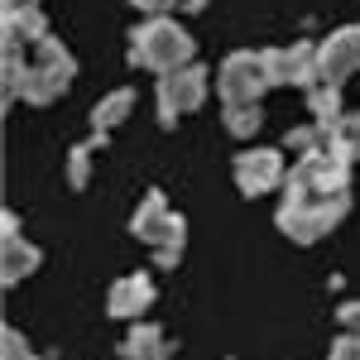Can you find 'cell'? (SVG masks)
<instances>
[{"label": "cell", "mask_w": 360, "mask_h": 360, "mask_svg": "<svg viewBox=\"0 0 360 360\" xmlns=\"http://www.w3.org/2000/svg\"><path fill=\"white\" fill-rule=\"evenodd\" d=\"M193 53H197V39L183 25H173L168 15H149L139 29H130V63L159 72V77L188 68Z\"/></svg>", "instance_id": "6da1fadb"}, {"label": "cell", "mask_w": 360, "mask_h": 360, "mask_svg": "<svg viewBox=\"0 0 360 360\" xmlns=\"http://www.w3.org/2000/svg\"><path fill=\"white\" fill-rule=\"evenodd\" d=\"M351 212V197H336V202H322V197H283L278 202V231L293 240V245H317L327 231L346 221Z\"/></svg>", "instance_id": "7a4b0ae2"}, {"label": "cell", "mask_w": 360, "mask_h": 360, "mask_svg": "<svg viewBox=\"0 0 360 360\" xmlns=\"http://www.w3.org/2000/svg\"><path fill=\"white\" fill-rule=\"evenodd\" d=\"M72 77H77V58L68 53L63 44H58L53 34L34 49V63H29V82H25V106H53L58 96L72 86Z\"/></svg>", "instance_id": "3957f363"}, {"label": "cell", "mask_w": 360, "mask_h": 360, "mask_svg": "<svg viewBox=\"0 0 360 360\" xmlns=\"http://www.w3.org/2000/svg\"><path fill=\"white\" fill-rule=\"evenodd\" d=\"M283 197H322V202L351 197V164L332 159L327 149L303 154L298 168H288V178H283Z\"/></svg>", "instance_id": "277c9868"}, {"label": "cell", "mask_w": 360, "mask_h": 360, "mask_svg": "<svg viewBox=\"0 0 360 360\" xmlns=\"http://www.w3.org/2000/svg\"><path fill=\"white\" fill-rule=\"evenodd\" d=\"M130 236L144 240V245H154V250H183L188 245V221L168 212L164 193H144V202L130 217Z\"/></svg>", "instance_id": "5b68a950"}, {"label": "cell", "mask_w": 360, "mask_h": 360, "mask_svg": "<svg viewBox=\"0 0 360 360\" xmlns=\"http://www.w3.org/2000/svg\"><path fill=\"white\" fill-rule=\"evenodd\" d=\"M207 68L202 63H188V68H178V72H164L159 77V120L173 125L178 115L197 111L202 101H207Z\"/></svg>", "instance_id": "8992f818"}, {"label": "cell", "mask_w": 360, "mask_h": 360, "mask_svg": "<svg viewBox=\"0 0 360 360\" xmlns=\"http://www.w3.org/2000/svg\"><path fill=\"white\" fill-rule=\"evenodd\" d=\"M217 86H221L226 106H250L269 91V72H264V58L259 53H231L217 72Z\"/></svg>", "instance_id": "52a82bcc"}, {"label": "cell", "mask_w": 360, "mask_h": 360, "mask_svg": "<svg viewBox=\"0 0 360 360\" xmlns=\"http://www.w3.org/2000/svg\"><path fill=\"white\" fill-rule=\"evenodd\" d=\"M264 72L269 86H317V44H288V49H264Z\"/></svg>", "instance_id": "ba28073f"}, {"label": "cell", "mask_w": 360, "mask_h": 360, "mask_svg": "<svg viewBox=\"0 0 360 360\" xmlns=\"http://www.w3.org/2000/svg\"><path fill=\"white\" fill-rule=\"evenodd\" d=\"M360 72V25H346L317 44V82L341 86Z\"/></svg>", "instance_id": "9c48e42d"}, {"label": "cell", "mask_w": 360, "mask_h": 360, "mask_svg": "<svg viewBox=\"0 0 360 360\" xmlns=\"http://www.w3.org/2000/svg\"><path fill=\"white\" fill-rule=\"evenodd\" d=\"M283 178H288L283 149H245V154H236V188H240V197L274 193V188H283Z\"/></svg>", "instance_id": "30bf717a"}, {"label": "cell", "mask_w": 360, "mask_h": 360, "mask_svg": "<svg viewBox=\"0 0 360 360\" xmlns=\"http://www.w3.org/2000/svg\"><path fill=\"white\" fill-rule=\"evenodd\" d=\"M149 307H154V278H149V274L115 278L111 293H106V312H111V317H120V322H139Z\"/></svg>", "instance_id": "8fae6325"}, {"label": "cell", "mask_w": 360, "mask_h": 360, "mask_svg": "<svg viewBox=\"0 0 360 360\" xmlns=\"http://www.w3.org/2000/svg\"><path fill=\"white\" fill-rule=\"evenodd\" d=\"M0 39H5V49H39L44 39H49V20H44V10L39 5H5V25H0Z\"/></svg>", "instance_id": "7c38bea8"}, {"label": "cell", "mask_w": 360, "mask_h": 360, "mask_svg": "<svg viewBox=\"0 0 360 360\" xmlns=\"http://www.w3.org/2000/svg\"><path fill=\"white\" fill-rule=\"evenodd\" d=\"M39 264H44V250L29 245L25 236H10L5 250H0V278H5V288H15L20 278H29Z\"/></svg>", "instance_id": "4fadbf2b"}, {"label": "cell", "mask_w": 360, "mask_h": 360, "mask_svg": "<svg viewBox=\"0 0 360 360\" xmlns=\"http://www.w3.org/2000/svg\"><path fill=\"white\" fill-rule=\"evenodd\" d=\"M120 356L125 360H168L173 346H168V336L159 332V327H149V322L139 317L135 327L125 332V341H120Z\"/></svg>", "instance_id": "5bb4252c"}, {"label": "cell", "mask_w": 360, "mask_h": 360, "mask_svg": "<svg viewBox=\"0 0 360 360\" xmlns=\"http://www.w3.org/2000/svg\"><path fill=\"white\" fill-rule=\"evenodd\" d=\"M307 115H312V125H322L327 135H336V125H341V115H346V106H341V86L317 82L312 91H307Z\"/></svg>", "instance_id": "9a60e30c"}, {"label": "cell", "mask_w": 360, "mask_h": 360, "mask_svg": "<svg viewBox=\"0 0 360 360\" xmlns=\"http://www.w3.org/2000/svg\"><path fill=\"white\" fill-rule=\"evenodd\" d=\"M130 111H135V91H130V86H120V91H111V96H101V101H96V111H91V125L111 135V130H115V125H120V120H125Z\"/></svg>", "instance_id": "2e32d148"}, {"label": "cell", "mask_w": 360, "mask_h": 360, "mask_svg": "<svg viewBox=\"0 0 360 360\" xmlns=\"http://www.w3.org/2000/svg\"><path fill=\"white\" fill-rule=\"evenodd\" d=\"M327 154L341 164H356L360 159V115H341L336 135H327Z\"/></svg>", "instance_id": "e0dca14e"}, {"label": "cell", "mask_w": 360, "mask_h": 360, "mask_svg": "<svg viewBox=\"0 0 360 360\" xmlns=\"http://www.w3.org/2000/svg\"><path fill=\"white\" fill-rule=\"evenodd\" d=\"M226 130L236 139H250V135H259V125H264V111H259V101H250V106H226Z\"/></svg>", "instance_id": "ac0fdd59"}, {"label": "cell", "mask_w": 360, "mask_h": 360, "mask_svg": "<svg viewBox=\"0 0 360 360\" xmlns=\"http://www.w3.org/2000/svg\"><path fill=\"white\" fill-rule=\"evenodd\" d=\"M91 144H77V149H68V188H77L82 193L86 183H91Z\"/></svg>", "instance_id": "d6986e66"}, {"label": "cell", "mask_w": 360, "mask_h": 360, "mask_svg": "<svg viewBox=\"0 0 360 360\" xmlns=\"http://www.w3.org/2000/svg\"><path fill=\"white\" fill-rule=\"evenodd\" d=\"M322 139H327L322 125H293V130L283 135V149H298V159H303V154H317V149H322Z\"/></svg>", "instance_id": "ffe728a7"}, {"label": "cell", "mask_w": 360, "mask_h": 360, "mask_svg": "<svg viewBox=\"0 0 360 360\" xmlns=\"http://www.w3.org/2000/svg\"><path fill=\"white\" fill-rule=\"evenodd\" d=\"M0 360H44V356H34L25 346V336L15 332V327H5V332H0Z\"/></svg>", "instance_id": "44dd1931"}, {"label": "cell", "mask_w": 360, "mask_h": 360, "mask_svg": "<svg viewBox=\"0 0 360 360\" xmlns=\"http://www.w3.org/2000/svg\"><path fill=\"white\" fill-rule=\"evenodd\" d=\"M332 360H356V332H341L332 341Z\"/></svg>", "instance_id": "7402d4cb"}, {"label": "cell", "mask_w": 360, "mask_h": 360, "mask_svg": "<svg viewBox=\"0 0 360 360\" xmlns=\"http://www.w3.org/2000/svg\"><path fill=\"white\" fill-rule=\"evenodd\" d=\"M336 322H341L346 332H360V303H341L336 307Z\"/></svg>", "instance_id": "603a6c76"}, {"label": "cell", "mask_w": 360, "mask_h": 360, "mask_svg": "<svg viewBox=\"0 0 360 360\" xmlns=\"http://www.w3.org/2000/svg\"><path fill=\"white\" fill-rule=\"evenodd\" d=\"M10 236H20V217H15V212L0 217V240H10Z\"/></svg>", "instance_id": "cb8c5ba5"}, {"label": "cell", "mask_w": 360, "mask_h": 360, "mask_svg": "<svg viewBox=\"0 0 360 360\" xmlns=\"http://www.w3.org/2000/svg\"><path fill=\"white\" fill-rule=\"evenodd\" d=\"M178 259H183V250H154V264H159V269H173Z\"/></svg>", "instance_id": "d4e9b609"}, {"label": "cell", "mask_w": 360, "mask_h": 360, "mask_svg": "<svg viewBox=\"0 0 360 360\" xmlns=\"http://www.w3.org/2000/svg\"><path fill=\"white\" fill-rule=\"evenodd\" d=\"M139 10H144V15H164L168 5H178V0H135Z\"/></svg>", "instance_id": "484cf974"}, {"label": "cell", "mask_w": 360, "mask_h": 360, "mask_svg": "<svg viewBox=\"0 0 360 360\" xmlns=\"http://www.w3.org/2000/svg\"><path fill=\"white\" fill-rule=\"evenodd\" d=\"M178 5H183L188 15H202V10H207V0H178Z\"/></svg>", "instance_id": "4316f807"}, {"label": "cell", "mask_w": 360, "mask_h": 360, "mask_svg": "<svg viewBox=\"0 0 360 360\" xmlns=\"http://www.w3.org/2000/svg\"><path fill=\"white\" fill-rule=\"evenodd\" d=\"M5 5H34V0H5Z\"/></svg>", "instance_id": "83f0119b"}, {"label": "cell", "mask_w": 360, "mask_h": 360, "mask_svg": "<svg viewBox=\"0 0 360 360\" xmlns=\"http://www.w3.org/2000/svg\"><path fill=\"white\" fill-rule=\"evenodd\" d=\"M356 360H360V332H356Z\"/></svg>", "instance_id": "f1b7e54d"}]
</instances>
